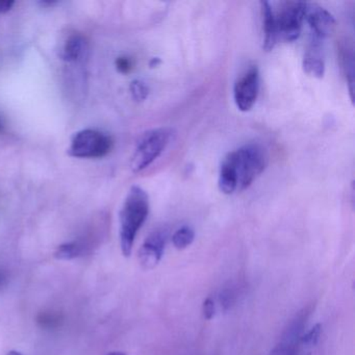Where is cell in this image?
Returning a JSON list of instances; mask_svg holds the SVG:
<instances>
[{
    "instance_id": "cell-17",
    "label": "cell",
    "mask_w": 355,
    "mask_h": 355,
    "mask_svg": "<svg viewBox=\"0 0 355 355\" xmlns=\"http://www.w3.org/2000/svg\"><path fill=\"white\" fill-rule=\"evenodd\" d=\"M63 321V315L59 313H53V311H44V313H39L37 317V322L43 329H57V328L61 327Z\"/></svg>"
},
{
    "instance_id": "cell-25",
    "label": "cell",
    "mask_w": 355,
    "mask_h": 355,
    "mask_svg": "<svg viewBox=\"0 0 355 355\" xmlns=\"http://www.w3.org/2000/svg\"><path fill=\"white\" fill-rule=\"evenodd\" d=\"M107 355H126L125 353L119 352V351H114V352H110Z\"/></svg>"
},
{
    "instance_id": "cell-13",
    "label": "cell",
    "mask_w": 355,
    "mask_h": 355,
    "mask_svg": "<svg viewBox=\"0 0 355 355\" xmlns=\"http://www.w3.org/2000/svg\"><path fill=\"white\" fill-rule=\"evenodd\" d=\"M340 63L346 76L348 83L349 92H350L351 101L353 103V94H354V55H353L352 47L348 45H343L340 47Z\"/></svg>"
},
{
    "instance_id": "cell-8",
    "label": "cell",
    "mask_w": 355,
    "mask_h": 355,
    "mask_svg": "<svg viewBox=\"0 0 355 355\" xmlns=\"http://www.w3.org/2000/svg\"><path fill=\"white\" fill-rule=\"evenodd\" d=\"M167 242V232L157 230L149 234L139 250V261L144 270H153L161 261Z\"/></svg>"
},
{
    "instance_id": "cell-2",
    "label": "cell",
    "mask_w": 355,
    "mask_h": 355,
    "mask_svg": "<svg viewBox=\"0 0 355 355\" xmlns=\"http://www.w3.org/2000/svg\"><path fill=\"white\" fill-rule=\"evenodd\" d=\"M236 153L238 191L246 190L265 171L268 165L267 150L259 143H248L234 150Z\"/></svg>"
},
{
    "instance_id": "cell-11",
    "label": "cell",
    "mask_w": 355,
    "mask_h": 355,
    "mask_svg": "<svg viewBox=\"0 0 355 355\" xmlns=\"http://www.w3.org/2000/svg\"><path fill=\"white\" fill-rule=\"evenodd\" d=\"M259 5H261V20H263V47L266 51H271L278 42L273 7L268 1H261Z\"/></svg>"
},
{
    "instance_id": "cell-27",
    "label": "cell",
    "mask_w": 355,
    "mask_h": 355,
    "mask_svg": "<svg viewBox=\"0 0 355 355\" xmlns=\"http://www.w3.org/2000/svg\"><path fill=\"white\" fill-rule=\"evenodd\" d=\"M3 130V124L0 123V130Z\"/></svg>"
},
{
    "instance_id": "cell-3",
    "label": "cell",
    "mask_w": 355,
    "mask_h": 355,
    "mask_svg": "<svg viewBox=\"0 0 355 355\" xmlns=\"http://www.w3.org/2000/svg\"><path fill=\"white\" fill-rule=\"evenodd\" d=\"M172 136L173 130L168 128H155L145 132L139 141L130 162L132 171L137 173L148 168L164 153Z\"/></svg>"
},
{
    "instance_id": "cell-26",
    "label": "cell",
    "mask_w": 355,
    "mask_h": 355,
    "mask_svg": "<svg viewBox=\"0 0 355 355\" xmlns=\"http://www.w3.org/2000/svg\"><path fill=\"white\" fill-rule=\"evenodd\" d=\"M8 355H22L21 353L17 352V351H10Z\"/></svg>"
},
{
    "instance_id": "cell-18",
    "label": "cell",
    "mask_w": 355,
    "mask_h": 355,
    "mask_svg": "<svg viewBox=\"0 0 355 355\" xmlns=\"http://www.w3.org/2000/svg\"><path fill=\"white\" fill-rule=\"evenodd\" d=\"M130 94H132L134 101L137 103H142L146 101L149 95V88L144 82L140 80H134L130 86Z\"/></svg>"
},
{
    "instance_id": "cell-14",
    "label": "cell",
    "mask_w": 355,
    "mask_h": 355,
    "mask_svg": "<svg viewBox=\"0 0 355 355\" xmlns=\"http://www.w3.org/2000/svg\"><path fill=\"white\" fill-rule=\"evenodd\" d=\"M322 334L321 324H315L309 332L302 334L297 343V355H311L313 349L319 343Z\"/></svg>"
},
{
    "instance_id": "cell-16",
    "label": "cell",
    "mask_w": 355,
    "mask_h": 355,
    "mask_svg": "<svg viewBox=\"0 0 355 355\" xmlns=\"http://www.w3.org/2000/svg\"><path fill=\"white\" fill-rule=\"evenodd\" d=\"M194 239V230L189 226H184V227L180 228L174 232L173 236H172V243H173L176 249L182 250V249H186L187 247L190 246Z\"/></svg>"
},
{
    "instance_id": "cell-10",
    "label": "cell",
    "mask_w": 355,
    "mask_h": 355,
    "mask_svg": "<svg viewBox=\"0 0 355 355\" xmlns=\"http://www.w3.org/2000/svg\"><path fill=\"white\" fill-rule=\"evenodd\" d=\"M220 191L223 194L232 195L238 191V173H236V153H227L221 164L218 180Z\"/></svg>"
},
{
    "instance_id": "cell-20",
    "label": "cell",
    "mask_w": 355,
    "mask_h": 355,
    "mask_svg": "<svg viewBox=\"0 0 355 355\" xmlns=\"http://www.w3.org/2000/svg\"><path fill=\"white\" fill-rule=\"evenodd\" d=\"M116 68L122 74L128 73L132 69V62L130 58L120 57L116 60Z\"/></svg>"
},
{
    "instance_id": "cell-21",
    "label": "cell",
    "mask_w": 355,
    "mask_h": 355,
    "mask_svg": "<svg viewBox=\"0 0 355 355\" xmlns=\"http://www.w3.org/2000/svg\"><path fill=\"white\" fill-rule=\"evenodd\" d=\"M203 317L207 320H211L215 315V302L213 299H205L202 305Z\"/></svg>"
},
{
    "instance_id": "cell-6",
    "label": "cell",
    "mask_w": 355,
    "mask_h": 355,
    "mask_svg": "<svg viewBox=\"0 0 355 355\" xmlns=\"http://www.w3.org/2000/svg\"><path fill=\"white\" fill-rule=\"evenodd\" d=\"M259 91V72L255 66L240 76L234 88V98L240 111L248 112L257 103Z\"/></svg>"
},
{
    "instance_id": "cell-28",
    "label": "cell",
    "mask_w": 355,
    "mask_h": 355,
    "mask_svg": "<svg viewBox=\"0 0 355 355\" xmlns=\"http://www.w3.org/2000/svg\"><path fill=\"white\" fill-rule=\"evenodd\" d=\"M1 278H3V276H1V274H0V282H1V280H3Z\"/></svg>"
},
{
    "instance_id": "cell-15",
    "label": "cell",
    "mask_w": 355,
    "mask_h": 355,
    "mask_svg": "<svg viewBox=\"0 0 355 355\" xmlns=\"http://www.w3.org/2000/svg\"><path fill=\"white\" fill-rule=\"evenodd\" d=\"M86 251V247L82 242H69L62 244L61 246L58 247L55 251V257L58 259H73L76 257H80L83 253Z\"/></svg>"
},
{
    "instance_id": "cell-7",
    "label": "cell",
    "mask_w": 355,
    "mask_h": 355,
    "mask_svg": "<svg viewBox=\"0 0 355 355\" xmlns=\"http://www.w3.org/2000/svg\"><path fill=\"white\" fill-rule=\"evenodd\" d=\"M309 28L311 37L324 41L334 32L336 19L334 16L317 3L305 5V18Z\"/></svg>"
},
{
    "instance_id": "cell-19",
    "label": "cell",
    "mask_w": 355,
    "mask_h": 355,
    "mask_svg": "<svg viewBox=\"0 0 355 355\" xmlns=\"http://www.w3.org/2000/svg\"><path fill=\"white\" fill-rule=\"evenodd\" d=\"M236 298H238V293H236V288L232 286H226L220 293V304L225 311H227V309H232V305H234Z\"/></svg>"
},
{
    "instance_id": "cell-12",
    "label": "cell",
    "mask_w": 355,
    "mask_h": 355,
    "mask_svg": "<svg viewBox=\"0 0 355 355\" xmlns=\"http://www.w3.org/2000/svg\"><path fill=\"white\" fill-rule=\"evenodd\" d=\"M88 53V43L80 35L74 34L68 38L62 51V59L69 64L82 63Z\"/></svg>"
},
{
    "instance_id": "cell-22",
    "label": "cell",
    "mask_w": 355,
    "mask_h": 355,
    "mask_svg": "<svg viewBox=\"0 0 355 355\" xmlns=\"http://www.w3.org/2000/svg\"><path fill=\"white\" fill-rule=\"evenodd\" d=\"M271 355H297L296 348L288 345L279 344L272 350Z\"/></svg>"
},
{
    "instance_id": "cell-1",
    "label": "cell",
    "mask_w": 355,
    "mask_h": 355,
    "mask_svg": "<svg viewBox=\"0 0 355 355\" xmlns=\"http://www.w3.org/2000/svg\"><path fill=\"white\" fill-rule=\"evenodd\" d=\"M148 214V194L141 187L132 186L120 211V242L124 257L132 254L137 234L146 221Z\"/></svg>"
},
{
    "instance_id": "cell-9",
    "label": "cell",
    "mask_w": 355,
    "mask_h": 355,
    "mask_svg": "<svg viewBox=\"0 0 355 355\" xmlns=\"http://www.w3.org/2000/svg\"><path fill=\"white\" fill-rule=\"evenodd\" d=\"M324 41L311 37V42L303 58V70L305 73L315 78H322L325 73Z\"/></svg>"
},
{
    "instance_id": "cell-24",
    "label": "cell",
    "mask_w": 355,
    "mask_h": 355,
    "mask_svg": "<svg viewBox=\"0 0 355 355\" xmlns=\"http://www.w3.org/2000/svg\"><path fill=\"white\" fill-rule=\"evenodd\" d=\"M161 63L162 61L159 59V58H153V59L151 60L150 63H149V66H150V68H155L157 67V66H159Z\"/></svg>"
},
{
    "instance_id": "cell-23",
    "label": "cell",
    "mask_w": 355,
    "mask_h": 355,
    "mask_svg": "<svg viewBox=\"0 0 355 355\" xmlns=\"http://www.w3.org/2000/svg\"><path fill=\"white\" fill-rule=\"evenodd\" d=\"M15 3L13 0H0V14H6L11 11Z\"/></svg>"
},
{
    "instance_id": "cell-5",
    "label": "cell",
    "mask_w": 355,
    "mask_h": 355,
    "mask_svg": "<svg viewBox=\"0 0 355 355\" xmlns=\"http://www.w3.org/2000/svg\"><path fill=\"white\" fill-rule=\"evenodd\" d=\"M113 141L107 135L95 130L76 132L71 140L68 155L80 159L103 157L111 151Z\"/></svg>"
},
{
    "instance_id": "cell-4",
    "label": "cell",
    "mask_w": 355,
    "mask_h": 355,
    "mask_svg": "<svg viewBox=\"0 0 355 355\" xmlns=\"http://www.w3.org/2000/svg\"><path fill=\"white\" fill-rule=\"evenodd\" d=\"M305 5L303 1L280 3L277 12H274L278 41L291 43L299 38L305 18Z\"/></svg>"
}]
</instances>
